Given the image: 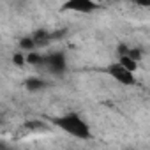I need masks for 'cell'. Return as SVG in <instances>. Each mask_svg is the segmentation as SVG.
Segmentation results:
<instances>
[{
    "label": "cell",
    "mask_w": 150,
    "mask_h": 150,
    "mask_svg": "<svg viewBox=\"0 0 150 150\" xmlns=\"http://www.w3.org/2000/svg\"><path fill=\"white\" fill-rule=\"evenodd\" d=\"M25 62L30 64V65H41V64H44V57H42L41 53L30 51L28 55H25Z\"/></svg>",
    "instance_id": "obj_8"
},
{
    "label": "cell",
    "mask_w": 150,
    "mask_h": 150,
    "mask_svg": "<svg viewBox=\"0 0 150 150\" xmlns=\"http://www.w3.org/2000/svg\"><path fill=\"white\" fill-rule=\"evenodd\" d=\"M44 87H46V81H44V80H41V78H37V76H32V78H28V80L25 81V88H27V90H30V92L42 90Z\"/></svg>",
    "instance_id": "obj_6"
},
{
    "label": "cell",
    "mask_w": 150,
    "mask_h": 150,
    "mask_svg": "<svg viewBox=\"0 0 150 150\" xmlns=\"http://www.w3.org/2000/svg\"><path fill=\"white\" fill-rule=\"evenodd\" d=\"M44 64L53 74H62L65 71V57L62 53H51L50 57H44Z\"/></svg>",
    "instance_id": "obj_4"
},
{
    "label": "cell",
    "mask_w": 150,
    "mask_h": 150,
    "mask_svg": "<svg viewBox=\"0 0 150 150\" xmlns=\"http://www.w3.org/2000/svg\"><path fill=\"white\" fill-rule=\"evenodd\" d=\"M122 69H125L127 72H132L134 74V71H138V62H134L132 58H129V57H118V62H117Z\"/></svg>",
    "instance_id": "obj_7"
},
{
    "label": "cell",
    "mask_w": 150,
    "mask_h": 150,
    "mask_svg": "<svg viewBox=\"0 0 150 150\" xmlns=\"http://www.w3.org/2000/svg\"><path fill=\"white\" fill-rule=\"evenodd\" d=\"M0 150H11V146H9V145H6L4 141H0Z\"/></svg>",
    "instance_id": "obj_12"
},
{
    "label": "cell",
    "mask_w": 150,
    "mask_h": 150,
    "mask_svg": "<svg viewBox=\"0 0 150 150\" xmlns=\"http://www.w3.org/2000/svg\"><path fill=\"white\" fill-rule=\"evenodd\" d=\"M13 62H14L18 67H23V65L27 64V62H25V55H23V53H14V55H13Z\"/></svg>",
    "instance_id": "obj_11"
},
{
    "label": "cell",
    "mask_w": 150,
    "mask_h": 150,
    "mask_svg": "<svg viewBox=\"0 0 150 150\" xmlns=\"http://www.w3.org/2000/svg\"><path fill=\"white\" fill-rule=\"evenodd\" d=\"M57 127H60L62 131H65L67 134L74 136V138H80V139H88L90 138V127L88 124L76 113H67L62 115L58 118L53 120Z\"/></svg>",
    "instance_id": "obj_1"
},
{
    "label": "cell",
    "mask_w": 150,
    "mask_h": 150,
    "mask_svg": "<svg viewBox=\"0 0 150 150\" xmlns=\"http://www.w3.org/2000/svg\"><path fill=\"white\" fill-rule=\"evenodd\" d=\"M64 11H72V13H80V14H88L99 9V6L92 0H71V2L64 4Z\"/></svg>",
    "instance_id": "obj_2"
},
{
    "label": "cell",
    "mask_w": 150,
    "mask_h": 150,
    "mask_svg": "<svg viewBox=\"0 0 150 150\" xmlns=\"http://www.w3.org/2000/svg\"><path fill=\"white\" fill-rule=\"evenodd\" d=\"M20 48H21V50H27V51H32V50L35 48V44H34L32 37H23V39L20 41Z\"/></svg>",
    "instance_id": "obj_10"
},
{
    "label": "cell",
    "mask_w": 150,
    "mask_h": 150,
    "mask_svg": "<svg viewBox=\"0 0 150 150\" xmlns=\"http://www.w3.org/2000/svg\"><path fill=\"white\" fill-rule=\"evenodd\" d=\"M129 58H132L134 62H139L143 58V50L141 48H129V53H127Z\"/></svg>",
    "instance_id": "obj_9"
},
{
    "label": "cell",
    "mask_w": 150,
    "mask_h": 150,
    "mask_svg": "<svg viewBox=\"0 0 150 150\" xmlns=\"http://www.w3.org/2000/svg\"><path fill=\"white\" fill-rule=\"evenodd\" d=\"M32 41H34L35 46H46L51 41V37H50V32L48 30H37V32H34Z\"/></svg>",
    "instance_id": "obj_5"
},
{
    "label": "cell",
    "mask_w": 150,
    "mask_h": 150,
    "mask_svg": "<svg viewBox=\"0 0 150 150\" xmlns=\"http://www.w3.org/2000/svg\"><path fill=\"white\" fill-rule=\"evenodd\" d=\"M108 72H110L111 78H115V80H117L118 83H122V85H134V81H136L134 74H132V72H127V71L122 69L118 64H111L110 69H108Z\"/></svg>",
    "instance_id": "obj_3"
}]
</instances>
